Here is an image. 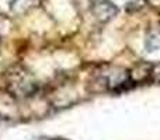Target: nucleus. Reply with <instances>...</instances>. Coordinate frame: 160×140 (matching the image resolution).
Listing matches in <instances>:
<instances>
[{
    "instance_id": "1",
    "label": "nucleus",
    "mask_w": 160,
    "mask_h": 140,
    "mask_svg": "<svg viewBox=\"0 0 160 140\" xmlns=\"http://www.w3.org/2000/svg\"><path fill=\"white\" fill-rule=\"evenodd\" d=\"M94 11H96V16L100 17V18L110 20L117 14V7L108 0H101V2H98L96 4Z\"/></svg>"
},
{
    "instance_id": "2",
    "label": "nucleus",
    "mask_w": 160,
    "mask_h": 140,
    "mask_svg": "<svg viewBox=\"0 0 160 140\" xmlns=\"http://www.w3.org/2000/svg\"><path fill=\"white\" fill-rule=\"evenodd\" d=\"M145 45H146L149 52H152V51H155V49H159L160 48V31H152V32L148 35Z\"/></svg>"
}]
</instances>
